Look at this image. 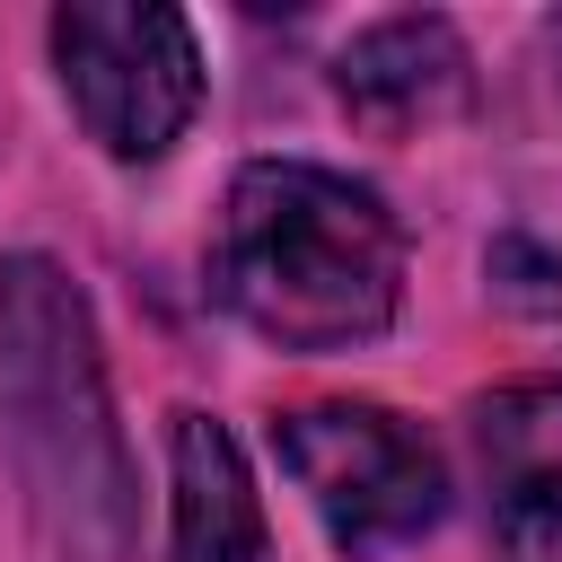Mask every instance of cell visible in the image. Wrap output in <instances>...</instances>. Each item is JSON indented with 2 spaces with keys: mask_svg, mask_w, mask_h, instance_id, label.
Wrapping results in <instances>:
<instances>
[{
  "mask_svg": "<svg viewBox=\"0 0 562 562\" xmlns=\"http://www.w3.org/2000/svg\"><path fill=\"white\" fill-rule=\"evenodd\" d=\"M211 281L237 325L281 351H351L404 307V228L378 184L316 158L237 167L211 237Z\"/></svg>",
  "mask_w": 562,
  "mask_h": 562,
  "instance_id": "obj_1",
  "label": "cell"
},
{
  "mask_svg": "<svg viewBox=\"0 0 562 562\" xmlns=\"http://www.w3.org/2000/svg\"><path fill=\"white\" fill-rule=\"evenodd\" d=\"M0 448L61 562H123L132 457L114 430L97 316L53 255H0Z\"/></svg>",
  "mask_w": 562,
  "mask_h": 562,
  "instance_id": "obj_2",
  "label": "cell"
},
{
  "mask_svg": "<svg viewBox=\"0 0 562 562\" xmlns=\"http://www.w3.org/2000/svg\"><path fill=\"white\" fill-rule=\"evenodd\" d=\"M272 448L351 562H378V553L430 536L448 509L439 448L386 404H299L272 422Z\"/></svg>",
  "mask_w": 562,
  "mask_h": 562,
  "instance_id": "obj_3",
  "label": "cell"
},
{
  "mask_svg": "<svg viewBox=\"0 0 562 562\" xmlns=\"http://www.w3.org/2000/svg\"><path fill=\"white\" fill-rule=\"evenodd\" d=\"M53 70L70 114L105 158H167L202 105V53L184 9L158 0H70L53 9Z\"/></svg>",
  "mask_w": 562,
  "mask_h": 562,
  "instance_id": "obj_4",
  "label": "cell"
},
{
  "mask_svg": "<svg viewBox=\"0 0 562 562\" xmlns=\"http://www.w3.org/2000/svg\"><path fill=\"white\" fill-rule=\"evenodd\" d=\"M167 562H272L246 448L211 413L167 422Z\"/></svg>",
  "mask_w": 562,
  "mask_h": 562,
  "instance_id": "obj_5",
  "label": "cell"
},
{
  "mask_svg": "<svg viewBox=\"0 0 562 562\" xmlns=\"http://www.w3.org/2000/svg\"><path fill=\"white\" fill-rule=\"evenodd\" d=\"M483 465H492V553L562 562V386H518L483 404Z\"/></svg>",
  "mask_w": 562,
  "mask_h": 562,
  "instance_id": "obj_6",
  "label": "cell"
},
{
  "mask_svg": "<svg viewBox=\"0 0 562 562\" xmlns=\"http://www.w3.org/2000/svg\"><path fill=\"white\" fill-rule=\"evenodd\" d=\"M465 70H474V61H465V44H457L448 18H378L369 35L342 44L334 88H342V105H351L360 123L404 132V123L448 114V105L465 97Z\"/></svg>",
  "mask_w": 562,
  "mask_h": 562,
  "instance_id": "obj_7",
  "label": "cell"
}]
</instances>
